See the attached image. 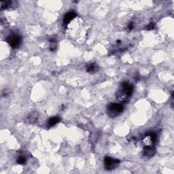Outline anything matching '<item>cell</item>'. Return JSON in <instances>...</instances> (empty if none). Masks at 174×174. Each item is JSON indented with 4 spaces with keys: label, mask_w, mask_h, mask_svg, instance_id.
<instances>
[{
    "label": "cell",
    "mask_w": 174,
    "mask_h": 174,
    "mask_svg": "<svg viewBox=\"0 0 174 174\" xmlns=\"http://www.w3.org/2000/svg\"><path fill=\"white\" fill-rule=\"evenodd\" d=\"M133 27H134V24H133V22L129 23L128 24V25H127V29H129V31H131L132 29H133Z\"/></svg>",
    "instance_id": "14"
},
{
    "label": "cell",
    "mask_w": 174,
    "mask_h": 174,
    "mask_svg": "<svg viewBox=\"0 0 174 174\" xmlns=\"http://www.w3.org/2000/svg\"><path fill=\"white\" fill-rule=\"evenodd\" d=\"M39 118V114L38 113L35 111H33V112H31L28 116H27V118L25 120H26V122L29 124H35V123L37 122V120H38Z\"/></svg>",
    "instance_id": "5"
},
{
    "label": "cell",
    "mask_w": 174,
    "mask_h": 174,
    "mask_svg": "<svg viewBox=\"0 0 174 174\" xmlns=\"http://www.w3.org/2000/svg\"><path fill=\"white\" fill-rule=\"evenodd\" d=\"M50 50L51 51H55L56 48H57V44H56V39L54 37L50 39Z\"/></svg>",
    "instance_id": "11"
},
{
    "label": "cell",
    "mask_w": 174,
    "mask_h": 174,
    "mask_svg": "<svg viewBox=\"0 0 174 174\" xmlns=\"http://www.w3.org/2000/svg\"><path fill=\"white\" fill-rule=\"evenodd\" d=\"M124 106L121 103H112L108 106L107 113L110 118H116L123 112Z\"/></svg>",
    "instance_id": "2"
},
{
    "label": "cell",
    "mask_w": 174,
    "mask_h": 174,
    "mask_svg": "<svg viewBox=\"0 0 174 174\" xmlns=\"http://www.w3.org/2000/svg\"><path fill=\"white\" fill-rule=\"evenodd\" d=\"M16 2L12 1H1V9H8V8H12V6H15Z\"/></svg>",
    "instance_id": "9"
},
{
    "label": "cell",
    "mask_w": 174,
    "mask_h": 174,
    "mask_svg": "<svg viewBox=\"0 0 174 174\" xmlns=\"http://www.w3.org/2000/svg\"><path fill=\"white\" fill-rule=\"evenodd\" d=\"M156 152L154 146H149V147H144V155L146 157H152L154 156V154Z\"/></svg>",
    "instance_id": "7"
},
{
    "label": "cell",
    "mask_w": 174,
    "mask_h": 174,
    "mask_svg": "<svg viewBox=\"0 0 174 174\" xmlns=\"http://www.w3.org/2000/svg\"><path fill=\"white\" fill-rule=\"evenodd\" d=\"M75 16H76V14L74 12H70L67 13L63 18V24L65 26H67L71 22V20L74 19Z\"/></svg>",
    "instance_id": "6"
},
{
    "label": "cell",
    "mask_w": 174,
    "mask_h": 174,
    "mask_svg": "<svg viewBox=\"0 0 174 174\" xmlns=\"http://www.w3.org/2000/svg\"><path fill=\"white\" fill-rule=\"evenodd\" d=\"M60 120L61 119L58 118V117H52V118H50V119H49V120H48V125H49V127H53V126L57 124L58 122H60Z\"/></svg>",
    "instance_id": "10"
},
{
    "label": "cell",
    "mask_w": 174,
    "mask_h": 174,
    "mask_svg": "<svg viewBox=\"0 0 174 174\" xmlns=\"http://www.w3.org/2000/svg\"><path fill=\"white\" fill-rule=\"evenodd\" d=\"M147 28H146V29H147V30H152V29H154V27H155V25H154V23H150L148 25L147 27Z\"/></svg>",
    "instance_id": "13"
},
{
    "label": "cell",
    "mask_w": 174,
    "mask_h": 174,
    "mask_svg": "<svg viewBox=\"0 0 174 174\" xmlns=\"http://www.w3.org/2000/svg\"><path fill=\"white\" fill-rule=\"evenodd\" d=\"M133 92V86L128 82H124L121 84V88L116 93V99L119 103L125 104L129 101Z\"/></svg>",
    "instance_id": "1"
},
{
    "label": "cell",
    "mask_w": 174,
    "mask_h": 174,
    "mask_svg": "<svg viewBox=\"0 0 174 174\" xmlns=\"http://www.w3.org/2000/svg\"><path fill=\"white\" fill-rule=\"evenodd\" d=\"M99 70L98 66L95 63H90L87 66V72L90 73V74H95Z\"/></svg>",
    "instance_id": "8"
},
{
    "label": "cell",
    "mask_w": 174,
    "mask_h": 174,
    "mask_svg": "<svg viewBox=\"0 0 174 174\" xmlns=\"http://www.w3.org/2000/svg\"><path fill=\"white\" fill-rule=\"evenodd\" d=\"M6 42L9 44L10 46L13 48V49H16L18 48L20 45V44L22 42V38L20 37V35L18 34H11L6 38Z\"/></svg>",
    "instance_id": "4"
},
{
    "label": "cell",
    "mask_w": 174,
    "mask_h": 174,
    "mask_svg": "<svg viewBox=\"0 0 174 174\" xmlns=\"http://www.w3.org/2000/svg\"><path fill=\"white\" fill-rule=\"evenodd\" d=\"M27 162V159L25 158L24 156H20L17 159V163L20 165L25 164V163Z\"/></svg>",
    "instance_id": "12"
},
{
    "label": "cell",
    "mask_w": 174,
    "mask_h": 174,
    "mask_svg": "<svg viewBox=\"0 0 174 174\" xmlns=\"http://www.w3.org/2000/svg\"><path fill=\"white\" fill-rule=\"evenodd\" d=\"M120 161L118 159H113L110 156H106L104 159V166L106 170L115 169L120 164Z\"/></svg>",
    "instance_id": "3"
}]
</instances>
